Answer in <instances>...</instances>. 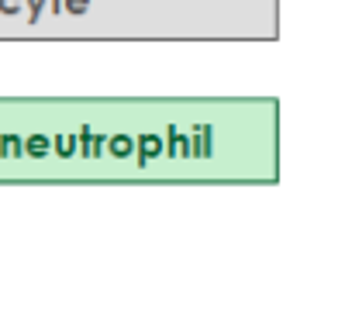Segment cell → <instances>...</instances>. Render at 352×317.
Listing matches in <instances>:
<instances>
[{"label":"cell","mask_w":352,"mask_h":317,"mask_svg":"<svg viewBox=\"0 0 352 317\" xmlns=\"http://www.w3.org/2000/svg\"><path fill=\"white\" fill-rule=\"evenodd\" d=\"M45 148H49V141H45L42 134H35V138H28V152H32V155H42Z\"/></svg>","instance_id":"cell-1"},{"label":"cell","mask_w":352,"mask_h":317,"mask_svg":"<svg viewBox=\"0 0 352 317\" xmlns=\"http://www.w3.org/2000/svg\"><path fill=\"white\" fill-rule=\"evenodd\" d=\"M111 148H114V152H118V155H124V152H128V148H131V141H128V138H124V134H118V138H114V141H111Z\"/></svg>","instance_id":"cell-2"},{"label":"cell","mask_w":352,"mask_h":317,"mask_svg":"<svg viewBox=\"0 0 352 317\" xmlns=\"http://www.w3.org/2000/svg\"><path fill=\"white\" fill-rule=\"evenodd\" d=\"M155 148H159V138H155V134H145V138H142V152H145V155H152Z\"/></svg>","instance_id":"cell-3"}]
</instances>
